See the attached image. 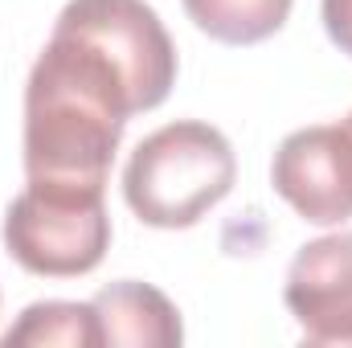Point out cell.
I'll return each mask as SVG.
<instances>
[{"instance_id": "cell-10", "label": "cell", "mask_w": 352, "mask_h": 348, "mask_svg": "<svg viewBox=\"0 0 352 348\" xmlns=\"http://www.w3.org/2000/svg\"><path fill=\"white\" fill-rule=\"evenodd\" d=\"M320 17L332 45L352 58V0H320Z\"/></svg>"}, {"instance_id": "cell-3", "label": "cell", "mask_w": 352, "mask_h": 348, "mask_svg": "<svg viewBox=\"0 0 352 348\" xmlns=\"http://www.w3.org/2000/svg\"><path fill=\"white\" fill-rule=\"evenodd\" d=\"M4 250L29 274L78 279L90 274L111 250V213L102 188L25 184L4 209Z\"/></svg>"}, {"instance_id": "cell-9", "label": "cell", "mask_w": 352, "mask_h": 348, "mask_svg": "<svg viewBox=\"0 0 352 348\" xmlns=\"http://www.w3.org/2000/svg\"><path fill=\"white\" fill-rule=\"evenodd\" d=\"M188 21L221 45H258L274 37L295 0H180Z\"/></svg>"}, {"instance_id": "cell-5", "label": "cell", "mask_w": 352, "mask_h": 348, "mask_svg": "<svg viewBox=\"0 0 352 348\" xmlns=\"http://www.w3.org/2000/svg\"><path fill=\"white\" fill-rule=\"evenodd\" d=\"M274 193L311 226H344L352 217V135L344 123L291 131L270 160Z\"/></svg>"}, {"instance_id": "cell-1", "label": "cell", "mask_w": 352, "mask_h": 348, "mask_svg": "<svg viewBox=\"0 0 352 348\" xmlns=\"http://www.w3.org/2000/svg\"><path fill=\"white\" fill-rule=\"evenodd\" d=\"M135 102L119 70L54 29L25 83V176L33 184L107 188Z\"/></svg>"}, {"instance_id": "cell-2", "label": "cell", "mask_w": 352, "mask_h": 348, "mask_svg": "<svg viewBox=\"0 0 352 348\" xmlns=\"http://www.w3.org/2000/svg\"><path fill=\"white\" fill-rule=\"evenodd\" d=\"M238 160L230 140L201 119L144 135L123 168V201L152 230H188L230 197Z\"/></svg>"}, {"instance_id": "cell-8", "label": "cell", "mask_w": 352, "mask_h": 348, "mask_svg": "<svg viewBox=\"0 0 352 348\" xmlns=\"http://www.w3.org/2000/svg\"><path fill=\"white\" fill-rule=\"evenodd\" d=\"M98 316L94 303L74 299H41L29 303L16 324L0 336V348H98Z\"/></svg>"}, {"instance_id": "cell-11", "label": "cell", "mask_w": 352, "mask_h": 348, "mask_svg": "<svg viewBox=\"0 0 352 348\" xmlns=\"http://www.w3.org/2000/svg\"><path fill=\"white\" fill-rule=\"evenodd\" d=\"M344 127H349V135H352V111H349V119H344Z\"/></svg>"}, {"instance_id": "cell-6", "label": "cell", "mask_w": 352, "mask_h": 348, "mask_svg": "<svg viewBox=\"0 0 352 348\" xmlns=\"http://www.w3.org/2000/svg\"><path fill=\"white\" fill-rule=\"evenodd\" d=\"M283 299L307 345H352V230L299 246Z\"/></svg>"}, {"instance_id": "cell-7", "label": "cell", "mask_w": 352, "mask_h": 348, "mask_svg": "<svg viewBox=\"0 0 352 348\" xmlns=\"http://www.w3.org/2000/svg\"><path fill=\"white\" fill-rule=\"evenodd\" d=\"M98 336L115 348H176L184 340V324L176 303L152 283H111L94 299Z\"/></svg>"}, {"instance_id": "cell-4", "label": "cell", "mask_w": 352, "mask_h": 348, "mask_svg": "<svg viewBox=\"0 0 352 348\" xmlns=\"http://www.w3.org/2000/svg\"><path fill=\"white\" fill-rule=\"evenodd\" d=\"M54 29L98 50L123 78L135 115L156 111L176 87V45L144 0H70Z\"/></svg>"}]
</instances>
